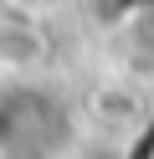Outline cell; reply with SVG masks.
<instances>
[{
    "instance_id": "6da1fadb",
    "label": "cell",
    "mask_w": 154,
    "mask_h": 159,
    "mask_svg": "<svg viewBox=\"0 0 154 159\" xmlns=\"http://www.w3.org/2000/svg\"><path fill=\"white\" fill-rule=\"evenodd\" d=\"M46 67V31L26 16H0V72H36Z\"/></svg>"
}]
</instances>
